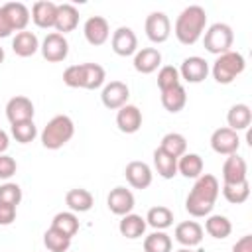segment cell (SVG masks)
Returning a JSON list of instances; mask_svg holds the SVG:
<instances>
[{"instance_id": "obj_1", "label": "cell", "mask_w": 252, "mask_h": 252, "mask_svg": "<svg viewBox=\"0 0 252 252\" xmlns=\"http://www.w3.org/2000/svg\"><path fill=\"white\" fill-rule=\"evenodd\" d=\"M219 179L211 173H201L185 199V209L191 217H207L219 197Z\"/></svg>"}, {"instance_id": "obj_2", "label": "cell", "mask_w": 252, "mask_h": 252, "mask_svg": "<svg viewBox=\"0 0 252 252\" xmlns=\"http://www.w3.org/2000/svg\"><path fill=\"white\" fill-rule=\"evenodd\" d=\"M207 26V12L201 6H187L175 20V37L183 45H193L199 41Z\"/></svg>"}, {"instance_id": "obj_3", "label": "cell", "mask_w": 252, "mask_h": 252, "mask_svg": "<svg viewBox=\"0 0 252 252\" xmlns=\"http://www.w3.org/2000/svg\"><path fill=\"white\" fill-rule=\"evenodd\" d=\"M75 134V124L67 114H57L53 116L47 126L41 132V144L47 150H59L63 148Z\"/></svg>"}, {"instance_id": "obj_4", "label": "cell", "mask_w": 252, "mask_h": 252, "mask_svg": "<svg viewBox=\"0 0 252 252\" xmlns=\"http://www.w3.org/2000/svg\"><path fill=\"white\" fill-rule=\"evenodd\" d=\"M246 67V61L242 57V53L238 51H226L222 55L217 57V61L213 63V79L220 85H228L232 83Z\"/></svg>"}, {"instance_id": "obj_5", "label": "cell", "mask_w": 252, "mask_h": 252, "mask_svg": "<svg viewBox=\"0 0 252 252\" xmlns=\"http://www.w3.org/2000/svg\"><path fill=\"white\" fill-rule=\"evenodd\" d=\"M232 41H234V33H232V28L228 24H222V22H217L213 24L207 32H205V49L209 53H215V55H222L226 51H230L232 47Z\"/></svg>"}, {"instance_id": "obj_6", "label": "cell", "mask_w": 252, "mask_h": 252, "mask_svg": "<svg viewBox=\"0 0 252 252\" xmlns=\"http://www.w3.org/2000/svg\"><path fill=\"white\" fill-rule=\"evenodd\" d=\"M39 49H41V55H43L45 61H49V63H59V61H63V59L67 57V53H69V43H67L65 35H61V33H57V32H51V33L45 35V39H43V43L39 45Z\"/></svg>"}, {"instance_id": "obj_7", "label": "cell", "mask_w": 252, "mask_h": 252, "mask_svg": "<svg viewBox=\"0 0 252 252\" xmlns=\"http://www.w3.org/2000/svg\"><path fill=\"white\" fill-rule=\"evenodd\" d=\"M238 146H240L238 132L230 130L228 126L217 128V130L211 134V148H213V152H217V154H220V156L236 154Z\"/></svg>"}, {"instance_id": "obj_8", "label": "cell", "mask_w": 252, "mask_h": 252, "mask_svg": "<svg viewBox=\"0 0 252 252\" xmlns=\"http://www.w3.org/2000/svg\"><path fill=\"white\" fill-rule=\"evenodd\" d=\"M128 96H130V89L122 81H110L108 85H104L100 93V100L108 110H118L124 104H128Z\"/></svg>"}, {"instance_id": "obj_9", "label": "cell", "mask_w": 252, "mask_h": 252, "mask_svg": "<svg viewBox=\"0 0 252 252\" xmlns=\"http://www.w3.org/2000/svg\"><path fill=\"white\" fill-rule=\"evenodd\" d=\"M169 33H171V24L163 12H152L146 18V35L150 41L163 43V41H167Z\"/></svg>"}, {"instance_id": "obj_10", "label": "cell", "mask_w": 252, "mask_h": 252, "mask_svg": "<svg viewBox=\"0 0 252 252\" xmlns=\"http://www.w3.org/2000/svg\"><path fill=\"white\" fill-rule=\"evenodd\" d=\"M110 45H112V51L120 57H128V55H134L138 51V37L136 33L126 28V26H120L114 33H112V39H110Z\"/></svg>"}, {"instance_id": "obj_11", "label": "cell", "mask_w": 252, "mask_h": 252, "mask_svg": "<svg viewBox=\"0 0 252 252\" xmlns=\"http://www.w3.org/2000/svg\"><path fill=\"white\" fill-rule=\"evenodd\" d=\"M177 71H179V77L185 79L187 83H201L209 75V63L199 55H191V57L183 59V63Z\"/></svg>"}, {"instance_id": "obj_12", "label": "cell", "mask_w": 252, "mask_h": 252, "mask_svg": "<svg viewBox=\"0 0 252 252\" xmlns=\"http://www.w3.org/2000/svg\"><path fill=\"white\" fill-rule=\"evenodd\" d=\"M134 203H136V201H134V195H132V191L126 189V187H114V189L108 193V197H106V205H108L110 213H114V215H118V217H124V215H128V213H132Z\"/></svg>"}, {"instance_id": "obj_13", "label": "cell", "mask_w": 252, "mask_h": 252, "mask_svg": "<svg viewBox=\"0 0 252 252\" xmlns=\"http://www.w3.org/2000/svg\"><path fill=\"white\" fill-rule=\"evenodd\" d=\"M83 33L91 45H102L110 35V28L102 16H91L83 26Z\"/></svg>"}, {"instance_id": "obj_14", "label": "cell", "mask_w": 252, "mask_h": 252, "mask_svg": "<svg viewBox=\"0 0 252 252\" xmlns=\"http://www.w3.org/2000/svg\"><path fill=\"white\" fill-rule=\"evenodd\" d=\"M124 175L134 189H146L152 185V179H154V173L146 161H130L124 169Z\"/></svg>"}, {"instance_id": "obj_15", "label": "cell", "mask_w": 252, "mask_h": 252, "mask_svg": "<svg viewBox=\"0 0 252 252\" xmlns=\"http://www.w3.org/2000/svg\"><path fill=\"white\" fill-rule=\"evenodd\" d=\"M6 118L10 124L32 120L33 118V102L28 96H12L6 104Z\"/></svg>"}, {"instance_id": "obj_16", "label": "cell", "mask_w": 252, "mask_h": 252, "mask_svg": "<svg viewBox=\"0 0 252 252\" xmlns=\"http://www.w3.org/2000/svg\"><path fill=\"white\" fill-rule=\"evenodd\" d=\"M116 126L120 132L124 134H134L142 128V112L138 106L134 104H124L122 108H118L116 114Z\"/></svg>"}, {"instance_id": "obj_17", "label": "cell", "mask_w": 252, "mask_h": 252, "mask_svg": "<svg viewBox=\"0 0 252 252\" xmlns=\"http://www.w3.org/2000/svg\"><path fill=\"white\" fill-rule=\"evenodd\" d=\"M175 240L185 248L197 246L203 240V226L195 220H183L175 226Z\"/></svg>"}, {"instance_id": "obj_18", "label": "cell", "mask_w": 252, "mask_h": 252, "mask_svg": "<svg viewBox=\"0 0 252 252\" xmlns=\"http://www.w3.org/2000/svg\"><path fill=\"white\" fill-rule=\"evenodd\" d=\"M55 16H57V4L49 0H39L32 6V20L37 28L49 30L55 26Z\"/></svg>"}, {"instance_id": "obj_19", "label": "cell", "mask_w": 252, "mask_h": 252, "mask_svg": "<svg viewBox=\"0 0 252 252\" xmlns=\"http://www.w3.org/2000/svg\"><path fill=\"white\" fill-rule=\"evenodd\" d=\"M79 26V10L73 4H57V16H55V30L57 33H69Z\"/></svg>"}, {"instance_id": "obj_20", "label": "cell", "mask_w": 252, "mask_h": 252, "mask_svg": "<svg viewBox=\"0 0 252 252\" xmlns=\"http://www.w3.org/2000/svg\"><path fill=\"white\" fill-rule=\"evenodd\" d=\"M161 63V53L156 47H144L134 53V69L142 75L154 73Z\"/></svg>"}, {"instance_id": "obj_21", "label": "cell", "mask_w": 252, "mask_h": 252, "mask_svg": "<svg viewBox=\"0 0 252 252\" xmlns=\"http://www.w3.org/2000/svg\"><path fill=\"white\" fill-rule=\"evenodd\" d=\"M246 173H248V167H246L244 158L230 154L224 159V163H222V181L224 183H240L246 179Z\"/></svg>"}, {"instance_id": "obj_22", "label": "cell", "mask_w": 252, "mask_h": 252, "mask_svg": "<svg viewBox=\"0 0 252 252\" xmlns=\"http://www.w3.org/2000/svg\"><path fill=\"white\" fill-rule=\"evenodd\" d=\"M12 49L18 57H32L37 49H39V41L37 35L32 32H18L16 37L12 39Z\"/></svg>"}, {"instance_id": "obj_23", "label": "cell", "mask_w": 252, "mask_h": 252, "mask_svg": "<svg viewBox=\"0 0 252 252\" xmlns=\"http://www.w3.org/2000/svg\"><path fill=\"white\" fill-rule=\"evenodd\" d=\"M65 203H67V207L71 209V213H87V211L93 209L94 199H93L91 191L79 187V189H71V191H67V195H65Z\"/></svg>"}, {"instance_id": "obj_24", "label": "cell", "mask_w": 252, "mask_h": 252, "mask_svg": "<svg viewBox=\"0 0 252 252\" xmlns=\"http://www.w3.org/2000/svg\"><path fill=\"white\" fill-rule=\"evenodd\" d=\"M146 219H142L140 215H134V213H128L120 219L118 222V230L122 236L134 240V238H140L144 232H146Z\"/></svg>"}, {"instance_id": "obj_25", "label": "cell", "mask_w": 252, "mask_h": 252, "mask_svg": "<svg viewBox=\"0 0 252 252\" xmlns=\"http://www.w3.org/2000/svg\"><path fill=\"white\" fill-rule=\"evenodd\" d=\"M2 8L8 14L14 32H24L28 22H30V18H32L30 10L26 8V4H22V2H6V4H2Z\"/></svg>"}, {"instance_id": "obj_26", "label": "cell", "mask_w": 252, "mask_h": 252, "mask_svg": "<svg viewBox=\"0 0 252 252\" xmlns=\"http://www.w3.org/2000/svg\"><path fill=\"white\" fill-rule=\"evenodd\" d=\"M226 122H228V128L238 132V130H246L252 122V110L248 104L240 102V104H234L230 106L228 114H226Z\"/></svg>"}, {"instance_id": "obj_27", "label": "cell", "mask_w": 252, "mask_h": 252, "mask_svg": "<svg viewBox=\"0 0 252 252\" xmlns=\"http://www.w3.org/2000/svg\"><path fill=\"white\" fill-rule=\"evenodd\" d=\"M177 171L187 179H197L203 173V158L199 154H183L177 158Z\"/></svg>"}, {"instance_id": "obj_28", "label": "cell", "mask_w": 252, "mask_h": 252, "mask_svg": "<svg viewBox=\"0 0 252 252\" xmlns=\"http://www.w3.org/2000/svg\"><path fill=\"white\" fill-rule=\"evenodd\" d=\"M161 104L167 112H179L183 110V106L187 104V93H185V87L183 85H177L169 91H163L161 93Z\"/></svg>"}, {"instance_id": "obj_29", "label": "cell", "mask_w": 252, "mask_h": 252, "mask_svg": "<svg viewBox=\"0 0 252 252\" xmlns=\"http://www.w3.org/2000/svg\"><path fill=\"white\" fill-rule=\"evenodd\" d=\"M81 69H83V89L94 91L102 87L106 73L98 63H81Z\"/></svg>"}, {"instance_id": "obj_30", "label": "cell", "mask_w": 252, "mask_h": 252, "mask_svg": "<svg viewBox=\"0 0 252 252\" xmlns=\"http://www.w3.org/2000/svg\"><path fill=\"white\" fill-rule=\"evenodd\" d=\"M154 167L158 171V175H161L163 179H171L177 173V159L171 158L169 154H165L161 148L154 150Z\"/></svg>"}, {"instance_id": "obj_31", "label": "cell", "mask_w": 252, "mask_h": 252, "mask_svg": "<svg viewBox=\"0 0 252 252\" xmlns=\"http://www.w3.org/2000/svg\"><path fill=\"white\" fill-rule=\"evenodd\" d=\"M51 228H55V230H59L61 234L73 238V236L77 234V230H79V219H77V215L71 213V211L57 213V215L53 217V220H51Z\"/></svg>"}, {"instance_id": "obj_32", "label": "cell", "mask_w": 252, "mask_h": 252, "mask_svg": "<svg viewBox=\"0 0 252 252\" xmlns=\"http://www.w3.org/2000/svg\"><path fill=\"white\" fill-rule=\"evenodd\" d=\"M159 148H161L165 154H169L171 158L177 159V158H181L183 154H187V140H185V136L179 134V132H169V134H165V136L161 138Z\"/></svg>"}, {"instance_id": "obj_33", "label": "cell", "mask_w": 252, "mask_h": 252, "mask_svg": "<svg viewBox=\"0 0 252 252\" xmlns=\"http://www.w3.org/2000/svg\"><path fill=\"white\" fill-rule=\"evenodd\" d=\"M146 224L154 226L156 230H163V228H169L173 224V213L163 207V205H158V207H152L146 215Z\"/></svg>"}, {"instance_id": "obj_34", "label": "cell", "mask_w": 252, "mask_h": 252, "mask_svg": "<svg viewBox=\"0 0 252 252\" xmlns=\"http://www.w3.org/2000/svg\"><path fill=\"white\" fill-rule=\"evenodd\" d=\"M222 195L232 205L244 203L250 197V183H248V179H244L240 183H222Z\"/></svg>"}, {"instance_id": "obj_35", "label": "cell", "mask_w": 252, "mask_h": 252, "mask_svg": "<svg viewBox=\"0 0 252 252\" xmlns=\"http://www.w3.org/2000/svg\"><path fill=\"white\" fill-rule=\"evenodd\" d=\"M205 230L213 236V238H226L230 232H232V224L230 220L224 217V215H211L207 220H205Z\"/></svg>"}, {"instance_id": "obj_36", "label": "cell", "mask_w": 252, "mask_h": 252, "mask_svg": "<svg viewBox=\"0 0 252 252\" xmlns=\"http://www.w3.org/2000/svg\"><path fill=\"white\" fill-rule=\"evenodd\" d=\"M43 244H45V248L49 252H67L69 246H71V238L49 226L45 230V234H43Z\"/></svg>"}, {"instance_id": "obj_37", "label": "cell", "mask_w": 252, "mask_h": 252, "mask_svg": "<svg viewBox=\"0 0 252 252\" xmlns=\"http://www.w3.org/2000/svg\"><path fill=\"white\" fill-rule=\"evenodd\" d=\"M144 252H171V238L163 230H156L144 238Z\"/></svg>"}, {"instance_id": "obj_38", "label": "cell", "mask_w": 252, "mask_h": 252, "mask_svg": "<svg viewBox=\"0 0 252 252\" xmlns=\"http://www.w3.org/2000/svg\"><path fill=\"white\" fill-rule=\"evenodd\" d=\"M177 85H181V77H179L177 67H173V65L161 67L159 73H158V87H159V91L163 93V91H169V89H173Z\"/></svg>"}, {"instance_id": "obj_39", "label": "cell", "mask_w": 252, "mask_h": 252, "mask_svg": "<svg viewBox=\"0 0 252 252\" xmlns=\"http://www.w3.org/2000/svg\"><path fill=\"white\" fill-rule=\"evenodd\" d=\"M12 136H14L16 142H20V144H30V142L37 136V128H35L33 120L16 122V124H12Z\"/></svg>"}, {"instance_id": "obj_40", "label": "cell", "mask_w": 252, "mask_h": 252, "mask_svg": "<svg viewBox=\"0 0 252 252\" xmlns=\"http://www.w3.org/2000/svg\"><path fill=\"white\" fill-rule=\"evenodd\" d=\"M20 201H22V189H20V185H16V183H4V185H0V203L18 207Z\"/></svg>"}, {"instance_id": "obj_41", "label": "cell", "mask_w": 252, "mask_h": 252, "mask_svg": "<svg viewBox=\"0 0 252 252\" xmlns=\"http://www.w3.org/2000/svg\"><path fill=\"white\" fill-rule=\"evenodd\" d=\"M63 83L71 89H83V69L81 65H71L63 73Z\"/></svg>"}, {"instance_id": "obj_42", "label": "cell", "mask_w": 252, "mask_h": 252, "mask_svg": "<svg viewBox=\"0 0 252 252\" xmlns=\"http://www.w3.org/2000/svg\"><path fill=\"white\" fill-rule=\"evenodd\" d=\"M18 169V163L12 156L0 154V179H10Z\"/></svg>"}, {"instance_id": "obj_43", "label": "cell", "mask_w": 252, "mask_h": 252, "mask_svg": "<svg viewBox=\"0 0 252 252\" xmlns=\"http://www.w3.org/2000/svg\"><path fill=\"white\" fill-rule=\"evenodd\" d=\"M14 220H16V207L0 203V224H2V226H8V224H12Z\"/></svg>"}, {"instance_id": "obj_44", "label": "cell", "mask_w": 252, "mask_h": 252, "mask_svg": "<svg viewBox=\"0 0 252 252\" xmlns=\"http://www.w3.org/2000/svg\"><path fill=\"white\" fill-rule=\"evenodd\" d=\"M12 32H14V28H12V24H10V18H8V14L4 12V8L0 6V37H8Z\"/></svg>"}, {"instance_id": "obj_45", "label": "cell", "mask_w": 252, "mask_h": 252, "mask_svg": "<svg viewBox=\"0 0 252 252\" xmlns=\"http://www.w3.org/2000/svg\"><path fill=\"white\" fill-rule=\"evenodd\" d=\"M232 252H252V234H244L232 246Z\"/></svg>"}, {"instance_id": "obj_46", "label": "cell", "mask_w": 252, "mask_h": 252, "mask_svg": "<svg viewBox=\"0 0 252 252\" xmlns=\"http://www.w3.org/2000/svg\"><path fill=\"white\" fill-rule=\"evenodd\" d=\"M8 146H10V142H8V134H6L4 130H0V154H4V152L8 150Z\"/></svg>"}, {"instance_id": "obj_47", "label": "cell", "mask_w": 252, "mask_h": 252, "mask_svg": "<svg viewBox=\"0 0 252 252\" xmlns=\"http://www.w3.org/2000/svg\"><path fill=\"white\" fill-rule=\"evenodd\" d=\"M2 61H4V49L0 47V63H2Z\"/></svg>"}, {"instance_id": "obj_48", "label": "cell", "mask_w": 252, "mask_h": 252, "mask_svg": "<svg viewBox=\"0 0 252 252\" xmlns=\"http://www.w3.org/2000/svg\"><path fill=\"white\" fill-rule=\"evenodd\" d=\"M177 252H193L191 248H181V250H177Z\"/></svg>"}]
</instances>
